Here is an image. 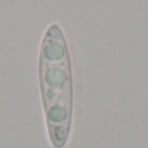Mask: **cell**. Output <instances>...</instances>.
<instances>
[{
  "label": "cell",
  "mask_w": 148,
  "mask_h": 148,
  "mask_svg": "<svg viewBox=\"0 0 148 148\" xmlns=\"http://www.w3.org/2000/svg\"><path fill=\"white\" fill-rule=\"evenodd\" d=\"M38 78L49 142L64 148L72 131L74 92L69 48L57 23H51L42 38Z\"/></svg>",
  "instance_id": "obj_1"
}]
</instances>
